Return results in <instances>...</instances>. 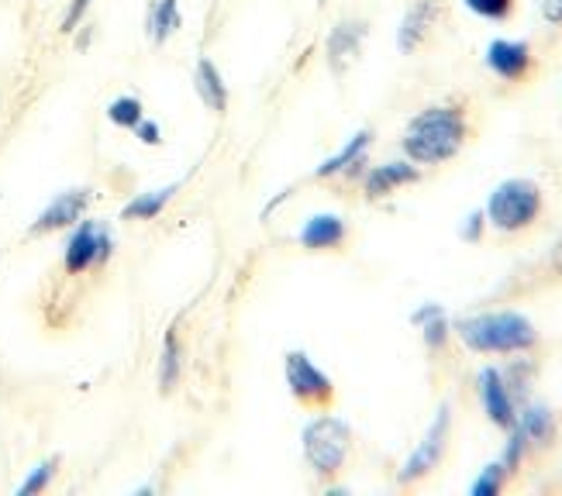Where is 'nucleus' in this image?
<instances>
[{
  "instance_id": "nucleus-8",
  "label": "nucleus",
  "mask_w": 562,
  "mask_h": 496,
  "mask_svg": "<svg viewBox=\"0 0 562 496\" xmlns=\"http://www.w3.org/2000/svg\"><path fill=\"white\" fill-rule=\"evenodd\" d=\"M93 204V190L90 187H69V190H59L53 201H48L35 221L29 225L32 235H56V232H69L72 225H77L80 217H87Z\"/></svg>"
},
{
  "instance_id": "nucleus-3",
  "label": "nucleus",
  "mask_w": 562,
  "mask_h": 496,
  "mask_svg": "<svg viewBox=\"0 0 562 496\" xmlns=\"http://www.w3.org/2000/svg\"><path fill=\"white\" fill-rule=\"evenodd\" d=\"M483 214H486V225L504 235L525 232L542 214V187L525 177H510L491 190Z\"/></svg>"
},
{
  "instance_id": "nucleus-26",
  "label": "nucleus",
  "mask_w": 562,
  "mask_h": 496,
  "mask_svg": "<svg viewBox=\"0 0 562 496\" xmlns=\"http://www.w3.org/2000/svg\"><path fill=\"white\" fill-rule=\"evenodd\" d=\"M528 438H525V431L515 425V428H507V444H504V455H501V462H504V469L507 473H518L521 469V462H525V455H528Z\"/></svg>"
},
{
  "instance_id": "nucleus-33",
  "label": "nucleus",
  "mask_w": 562,
  "mask_h": 496,
  "mask_svg": "<svg viewBox=\"0 0 562 496\" xmlns=\"http://www.w3.org/2000/svg\"><path fill=\"white\" fill-rule=\"evenodd\" d=\"M549 266H552L555 277H562V235H559V238H555V245H552V252H549Z\"/></svg>"
},
{
  "instance_id": "nucleus-13",
  "label": "nucleus",
  "mask_w": 562,
  "mask_h": 496,
  "mask_svg": "<svg viewBox=\"0 0 562 496\" xmlns=\"http://www.w3.org/2000/svg\"><path fill=\"white\" fill-rule=\"evenodd\" d=\"M370 145H373V132L359 128L335 156H328L322 166L314 169V177L317 180H335V177H349L352 180V177H359L362 166H366V156H370Z\"/></svg>"
},
{
  "instance_id": "nucleus-4",
  "label": "nucleus",
  "mask_w": 562,
  "mask_h": 496,
  "mask_svg": "<svg viewBox=\"0 0 562 496\" xmlns=\"http://www.w3.org/2000/svg\"><path fill=\"white\" fill-rule=\"evenodd\" d=\"M301 449L307 465L317 476H338L352 452V428L349 420H341L335 414H317L311 417L301 431Z\"/></svg>"
},
{
  "instance_id": "nucleus-32",
  "label": "nucleus",
  "mask_w": 562,
  "mask_h": 496,
  "mask_svg": "<svg viewBox=\"0 0 562 496\" xmlns=\"http://www.w3.org/2000/svg\"><path fill=\"white\" fill-rule=\"evenodd\" d=\"M93 38H97V29H93V24H90V21H83V24H80V29H77V32H72V45H77V48H80V53H83V48H90V45H93Z\"/></svg>"
},
{
  "instance_id": "nucleus-20",
  "label": "nucleus",
  "mask_w": 562,
  "mask_h": 496,
  "mask_svg": "<svg viewBox=\"0 0 562 496\" xmlns=\"http://www.w3.org/2000/svg\"><path fill=\"white\" fill-rule=\"evenodd\" d=\"M515 425L525 431L528 444H535V449H546L555 438V417L546 404H521Z\"/></svg>"
},
{
  "instance_id": "nucleus-18",
  "label": "nucleus",
  "mask_w": 562,
  "mask_h": 496,
  "mask_svg": "<svg viewBox=\"0 0 562 496\" xmlns=\"http://www.w3.org/2000/svg\"><path fill=\"white\" fill-rule=\"evenodd\" d=\"M411 325L422 331V338H425V345L431 352H442L446 341L452 338V320H449L442 304H422L418 311L411 314Z\"/></svg>"
},
{
  "instance_id": "nucleus-11",
  "label": "nucleus",
  "mask_w": 562,
  "mask_h": 496,
  "mask_svg": "<svg viewBox=\"0 0 562 496\" xmlns=\"http://www.w3.org/2000/svg\"><path fill=\"white\" fill-rule=\"evenodd\" d=\"M483 63H486V69H491L497 80L518 83V80H525L528 72H531L535 56H531V45L525 38H494L491 45H486Z\"/></svg>"
},
{
  "instance_id": "nucleus-31",
  "label": "nucleus",
  "mask_w": 562,
  "mask_h": 496,
  "mask_svg": "<svg viewBox=\"0 0 562 496\" xmlns=\"http://www.w3.org/2000/svg\"><path fill=\"white\" fill-rule=\"evenodd\" d=\"M539 14L552 29H562V0H539Z\"/></svg>"
},
{
  "instance_id": "nucleus-15",
  "label": "nucleus",
  "mask_w": 562,
  "mask_h": 496,
  "mask_svg": "<svg viewBox=\"0 0 562 496\" xmlns=\"http://www.w3.org/2000/svg\"><path fill=\"white\" fill-rule=\"evenodd\" d=\"M349 228H346V217L341 214H331V211H322V214H311L301 232H297V241L311 252H328V248H338L346 241Z\"/></svg>"
},
{
  "instance_id": "nucleus-22",
  "label": "nucleus",
  "mask_w": 562,
  "mask_h": 496,
  "mask_svg": "<svg viewBox=\"0 0 562 496\" xmlns=\"http://www.w3.org/2000/svg\"><path fill=\"white\" fill-rule=\"evenodd\" d=\"M104 117L114 124V128H121V132H132L135 124L145 117V104L138 101L135 93H117L114 101H108V108H104Z\"/></svg>"
},
{
  "instance_id": "nucleus-29",
  "label": "nucleus",
  "mask_w": 562,
  "mask_h": 496,
  "mask_svg": "<svg viewBox=\"0 0 562 496\" xmlns=\"http://www.w3.org/2000/svg\"><path fill=\"white\" fill-rule=\"evenodd\" d=\"M132 135L142 142V145H162V124L159 121H153V117H142L135 128H132Z\"/></svg>"
},
{
  "instance_id": "nucleus-7",
  "label": "nucleus",
  "mask_w": 562,
  "mask_h": 496,
  "mask_svg": "<svg viewBox=\"0 0 562 496\" xmlns=\"http://www.w3.org/2000/svg\"><path fill=\"white\" fill-rule=\"evenodd\" d=\"M283 376H286L290 393L297 396L301 404H328L331 396H335L331 376L307 352H301V349L286 352V359H283Z\"/></svg>"
},
{
  "instance_id": "nucleus-24",
  "label": "nucleus",
  "mask_w": 562,
  "mask_h": 496,
  "mask_svg": "<svg viewBox=\"0 0 562 496\" xmlns=\"http://www.w3.org/2000/svg\"><path fill=\"white\" fill-rule=\"evenodd\" d=\"M501 372H504V383H507L510 396H515L518 404H525L528 390H531V380H535V362L531 359H515L510 365H504Z\"/></svg>"
},
{
  "instance_id": "nucleus-5",
  "label": "nucleus",
  "mask_w": 562,
  "mask_h": 496,
  "mask_svg": "<svg viewBox=\"0 0 562 496\" xmlns=\"http://www.w3.org/2000/svg\"><path fill=\"white\" fill-rule=\"evenodd\" d=\"M114 232L108 221H93V217H80L77 225L66 232L63 241V269L69 277H83L90 269H104L114 256Z\"/></svg>"
},
{
  "instance_id": "nucleus-17",
  "label": "nucleus",
  "mask_w": 562,
  "mask_h": 496,
  "mask_svg": "<svg viewBox=\"0 0 562 496\" xmlns=\"http://www.w3.org/2000/svg\"><path fill=\"white\" fill-rule=\"evenodd\" d=\"M193 93L201 97V104L214 114L228 111V83L222 77V69L211 56H201L198 66H193Z\"/></svg>"
},
{
  "instance_id": "nucleus-14",
  "label": "nucleus",
  "mask_w": 562,
  "mask_h": 496,
  "mask_svg": "<svg viewBox=\"0 0 562 496\" xmlns=\"http://www.w3.org/2000/svg\"><path fill=\"white\" fill-rule=\"evenodd\" d=\"M435 21H438V0H414L397 24V53L404 56L418 53L425 38L431 35Z\"/></svg>"
},
{
  "instance_id": "nucleus-1",
  "label": "nucleus",
  "mask_w": 562,
  "mask_h": 496,
  "mask_svg": "<svg viewBox=\"0 0 562 496\" xmlns=\"http://www.w3.org/2000/svg\"><path fill=\"white\" fill-rule=\"evenodd\" d=\"M467 135H470L467 111L459 104H431L407 121L401 148L404 159H411L414 166H442L462 153Z\"/></svg>"
},
{
  "instance_id": "nucleus-12",
  "label": "nucleus",
  "mask_w": 562,
  "mask_h": 496,
  "mask_svg": "<svg viewBox=\"0 0 562 496\" xmlns=\"http://www.w3.org/2000/svg\"><path fill=\"white\" fill-rule=\"evenodd\" d=\"M422 180V169L414 166L411 159H390V162H380V166H370L362 177V193L370 196V201H383V196L397 193L401 187H411Z\"/></svg>"
},
{
  "instance_id": "nucleus-34",
  "label": "nucleus",
  "mask_w": 562,
  "mask_h": 496,
  "mask_svg": "<svg viewBox=\"0 0 562 496\" xmlns=\"http://www.w3.org/2000/svg\"><path fill=\"white\" fill-rule=\"evenodd\" d=\"M283 201H286V193H277V196H273V201H270V204H266V207H262V221H266V217H273V211H277V207H280Z\"/></svg>"
},
{
  "instance_id": "nucleus-23",
  "label": "nucleus",
  "mask_w": 562,
  "mask_h": 496,
  "mask_svg": "<svg viewBox=\"0 0 562 496\" xmlns=\"http://www.w3.org/2000/svg\"><path fill=\"white\" fill-rule=\"evenodd\" d=\"M56 473H59V459L53 455V459H42V462H35L29 473H24V480L18 483V496H35V493H45L48 486H53V480H56Z\"/></svg>"
},
{
  "instance_id": "nucleus-27",
  "label": "nucleus",
  "mask_w": 562,
  "mask_h": 496,
  "mask_svg": "<svg viewBox=\"0 0 562 496\" xmlns=\"http://www.w3.org/2000/svg\"><path fill=\"white\" fill-rule=\"evenodd\" d=\"M462 8L483 21H507L515 11V0H462Z\"/></svg>"
},
{
  "instance_id": "nucleus-9",
  "label": "nucleus",
  "mask_w": 562,
  "mask_h": 496,
  "mask_svg": "<svg viewBox=\"0 0 562 496\" xmlns=\"http://www.w3.org/2000/svg\"><path fill=\"white\" fill-rule=\"evenodd\" d=\"M476 396L483 404V414L491 417V425L497 428H515L518 420V401L510 396L507 383H504V372L497 365H483L476 372Z\"/></svg>"
},
{
  "instance_id": "nucleus-6",
  "label": "nucleus",
  "mask_w": 562,
  "mask_h": 496,
  "mask_svg": "<svg viewBox=\"0 0 562 496\" xmlns=\"http://www.w3.org/2000/svg\"><path fill=\"white\" fill-rule=\"evenodd\" d=\"M449 431H452V407L449 404H442L435 410V417H431V425H428V431H425V438L418 441V449H414L407 459H404V465H401V473H397V483L401 486H411V483H418V480H425L431 469L442 462V455H446V449H449Z\"/></svg>"
},
{
  "instance_id": "nucleus-10",
  "label": "nucleus",
  "mask_w": 562,
  "mask_h": 496,
  "mask_svg": "<svg viewBox=\"0 0 562 496\" xmlns=\"http://www.w3.org/2000/svg\"><path fill=\"white\" fill-rule=\"evenodd\" d=\"M366 35H370V24H366L362 18H341L331 24V32L325 38V63L335 77H341V72L362 56Z\"/></svg>"
},
{
  "instance_id": "nucleus-30",
  "label": "nucleus",
  "mask_w": 562,
  "mask_h": 496,
  "mask_svg": "<svg viewBox=\"0 0 562 496\" xmlns=\"http://www.w3.org/2000/svg\"><path fill=\"white\" fill-rule=\"evenodd\" d=\"M483 228H486V214H483V211H473L467 221H462L459 238H462V241H480V238H483Z\"/></svg>"
},
{
  "instance_id": "nucleus-19",
  "label": "nucleus",
  "mask_w": 562,
  "mask_h": 496,
  "mask_svg": "<svg viewBox=\"0 0 562 496\" xmlns=\"http://www.w3.org/2000/svg\"><path fill=\"white\" fill-rule=\"evenodd\" d=\"M177 190H180V183H166V187H156V190L135 193L132 201L121 207V221H156L169 207V201L177 196Z\"/></svg>"
},
{
  "instance_id": "nucleus-28",
  "label": "nucleus",
  "mask_w": 562,
  "mask_h": 496,
  "mask_svg": "<svg viewBox=\"0 0 562 496\" xmlns=\"http://www.w3.org/2000/svg\"><path fill=\"white\" fill-rule=\"evenodd\" d=\"M93 4H97V0H69L66 11H63V21H59V32H63V35H72V32H77L80 24L87 21V14H90Z\"/></svg>"
},
{
  "instance_id": "nucleus-21",
  "label": "nucleus",
  "mask_w": 562,
  "mask_h": 496,
  "mask_svg": "<svg viewBox=\"0 0 562 496\" xmlns=\"http://www.w3.org/2000/svg\"><path fill=\"white\" fill-rule=\"evenodd\" d=\"M156 380L162 393H173L183 380V345L177 338V331H166L162 349H159V362H156Z\"/></svg>"
},
{
  "instance_id": "nucleus-25",
  "label": "nucleus",
  "mask_w": 562,
  "mask_h": 496,
  "mask_svg": "<svg viewBox=\"0 0 562 496\" xmlns=\"http://www.w3.org/2000/svg\"><path fill=\"white\" fill-rule=\"evenodd\" d=\"M507 476H510V473L504 469V462L497 459V462H491V465H483V469H480V476L473 480L470 493H473V496H497V493L504 489Z\"/></svg>"
},
{
  "instance_id": "nucleus-16",
  "label": "nucleus",
  "mask_w": 562,
  "mask_h": 496,
  "mask_svg": "<svg viewBox=\"0 0 562 496\" xmlns=\"http://www.w3.org/2000/svg\"><path fill=\"white\" fill-rule=\"evenodd\" d=\"M145 38L153 45L173 42L183 29V11L180 0H145Z\"/></svg>"
},
{
  "instance_id": "nucleus-2",
  "label": "nucleus",
  "mask_w": 562,
  "mask_h": 496,
  "mask_svg": "<svg viewBox=\"0 0 562 496\" xmlns=\"http://www.w3.org/2000/svg\"><path fill=\"white\" fill-rule=\"evenodd\" d=\"M452 331L470 352L480 356H525L539 345V331L521 311H483L459 317Z\"/></svg>"
}]
</instances>
